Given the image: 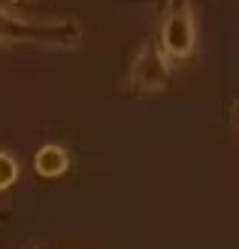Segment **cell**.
Wrapping results in <instances>:
<instances>
[{"mask_svg":"<svg viewBox=\"0 0 239 249\" xmlns=\"http://www.w3.org/2000/svg\"><path fill=\"white\" fill-rule=\"evenodd\" d=\"M82 43V24L76 18H36L9 6H0V46L36 49H76Z\"/></svg>","mask_w":239,"mask_h":249,"instance_id":"6da1fadb","label":"cell"},{"mask_svg":"<svg viewBox=\"0 0 239 249\" xmlns=\"http://www.w3.org/2000/svg\"><path fill=\"white\" fill-rule=\"evenodd\" d=\"M158 49L170 64H182V61L194 58L197 52V16L191 0H173L163 12L160 21V36Z\"/></svg>","mask_w":239,"mask_h":249,"instance_id":"7a4b0ae2","label":"cell"},{"mask_svg":"<svg viewBox=\"0 0 239 249\" xmlns=\"http://www.w3.org/2000/svg\"><path fill=\"white\" fill-rule=\"evenodd\" d=\"M127 85L136 94H158L170 85V61L163 58L155 40H145L130 61Z\"/></svg>","mask_w":239,"mask_h":249,"instance_id":"3957f363","label":"cell"},{"mask_svg":"<svg viewBox=\"0 0 239 249\" xmlns=\"http://www.w3.org/2000/svg\"><path fill=\"white\" fill-rule=\"evenodd\" d=\"M33 170L40 173V177H46V179L64 177L70 170V152L64 146H58V143H46V146L36 149V155H33Z\"/></svg>","mask_w":239,"mask_h":249,"instance_id":"277c9868","label":"cell"},{"mask_svg":"<svg viewBox=\"0 0 239 249\" xmlns=\"http://www.w3.org/2000/svg\"><path fill=\"white\" fill-rule=\"evenodd\" d=\"M16 182H18V158L6 149H0V192L12 189Z\"/></svg>","mask_w":239,"mask_h":249,"instance_id":"5b68a950","label":"cell"}]
</instances>
